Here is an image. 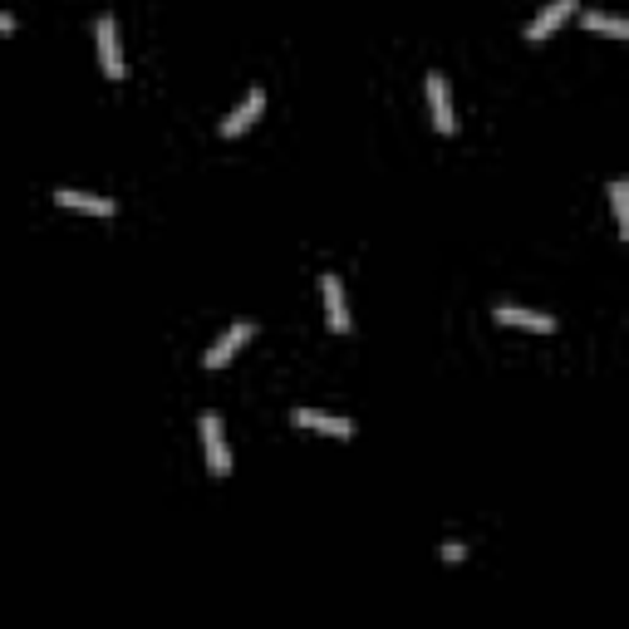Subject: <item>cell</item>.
Here are the masks:
<instances>
[{"label":"cell","mask_w":629,"mask_h":629,"mask_svg":"<svg viewBox=\"0 0 629 629\" xmlns=\"http://www.w3.org/2000/svg\"><path fill=\"white\" fill-rule=\"evenodd\" d=\"M202 448H207V467L212 477H231V453H227V433L217 413H202Z\"/></svg>","instance_id":"cell-1"},{"label":"cell","mask_w":629,"mask_h":629,"mask_svg":"<svg viewBox=\"0 0 629 629\" xmlns=\"http://www.w3.org/2000/svg\"><path fill=\"white\" fill-rule=\"evenodd\" d=\"M94 40H99V64H104V79H123V50H118V20L114 15H99L94 25Z\"/></svg>","instance_id":"cell-2"},{"label":"cell","mask_w":629,"mask_h":629,"mask_svg":"<svg viewBox=\"0 0 629 629\" xmlns=\"http://www.w3.org/2000/svg\"><path fill=\"white\" fill-rule=\"evenodd\" d=\"M251 335H256V325H251V320L231 325L227 335H222V340H217L212 349H207V354H202V364H207V369H227L231 359H236V354H241V349L251 344Z\"/></svg>","instance_id":"cell-3"},{"label":"cell","mask_w":629,"mask_h":629,"mask_svg":"<svg viewBox=\"0 0 629 629\" xmlns=\"http://www.w3.org/2000/svg\"><path fill=\"white\" fill-rule=\"evenodd\" d=\"M575 5H580V0H551V5H546V10H541V15L526 25V40H531V45L551 40V35H556V30H561V25L575 15Z\"/></svg>","instance_id":"cell-4"},{"label":"cell","mask_w":629,"mask_h":629,"mask_svg":"<svg viewBox=\"0 0 629 629\" xmlns=\"http://www.w3.org/2000/svg\"><path fill=\"white\" fill-rule=\"evenodd\" d=\"M295 428L305 433H325V438H354V423L349 418H335V413H320V408H295Z\"/></svg>","instance_id":"cell-5"},{"label":"cell","mask_w":629,"mask_h":629,"mask_svg":"<svg viewBox=\"0 0 629 629\" xmlns=\"http://www.w3.org/2000/svg\"><path fill=\"white\" fill-rule=\"evenodd\" d=\"M428 109H433V128H438L443 138L458 128V118H453V94H448V79H443V74H428Z\"/></svg>","instance_id":"cell-6"},{"label":"cell","mask_w":629,"mask_h":629,"mask_svg":"<svg viewBox=\"0 0 629 629\" xmlns=\"http://www.w3.org/2000/svg\"><path fill=\"white\" fill-rule=\"evenodd\" d=\"M261 114H266V94H261V89H251V94H246V99H241V104L222 118V138H241V133H246V128H251Z\"/></svg>","instance_id":"cell-7"},{"label":"cell","mask_w":629,"mask_h":629,"mask_svg":"<svg viewBox=\"0 0 629 629\" xmlns=\"http://www.w3.org/2000/svg\"><path fill=\"white\" fill-rule=\"evenodd\" d=\"M320 295H325V320H330V330H335V335H349L354 320H349V305H344L340 276H325V281H320Z\"/></svg>","instance_id":"cell-8"},{"label":"cell","mask_w":629,"mask_h":629,"mask_svg":"<svg viewBox=\"0 0 629 629\" xmlns=\"http://www.w3.org/2000/svg\"><path fill=\"white\" fill-rule=\"evenodd\" d=\"M497 325H507V330H536V335H551V330H556V315H536V310H521V305H497Z\"/></svg>","instance_id":"cell-9"},{"label":"cell","mask_w":629,"mask_h":629,"mask_svg":"<svg viewBox=\"0 0 629 629\" xmlns=\"http://www.w3.org/2000/svg\"><path fill=\"white\" fill-rule=\"evenodd\" d=\"M55 202H59V207H69V212H84V217H114V212H118L109 197H89V192H74V187L55 192Z\"/></svg>","instance_id":"cell-10"},{"label":"cell","mask_w":629,"mask_h":629,"mask_svg":"<svg viewBox=\"0 0 629 629\" xmlns=\"http://www.w3.org/2000/svg\"><path fill=\"white\" fill-rule=\"evenodd\" d=\"M580 25H585V30H595V35H615V40H625V35H629L625 20H615V15H605V10H585V15H580Z\"/></svg>","instance_id":"cell-11"},{"label":"cell","mask_w":629,"mask_h":629,"mask_svg":"<svg viewBox=\"0 0 629 629\" xmlns=\"http://www.w3.org/2000/svg\"><path fill=\"white\" fill-rule=\"evenodd\" d=\"M610 207H615L620 236H629V182H610Z\"/></svg>","instance_id":"cell-12"},{"label":"cell","mask_w":629,"mask_h":629,"mask_svg":"<svg viewBox=\"0 0 629 629\" xmlns=\"http://www.w3.org/2000/svg\"><path fill=\"white\" fill-rule=\"evenodd\" d=\"M462 556H467V546H458V541H448V546H443V561H462Z\"/></svg>","instance_id":"cell-13"},{"label":"cell","mask_w":629,"mask_h":629,"mask_svg":"<svg viewBox=\"0 0 629 629\" xmlns=\"http://www.w3.org/2000/svg\"><path fill=\"white\" fill-rule=\"evenodd\" d=\"M10 30H15V15H5V10H0V35H10Z\"/></svg>","instance_id":"cell-14"}]
</instances>
